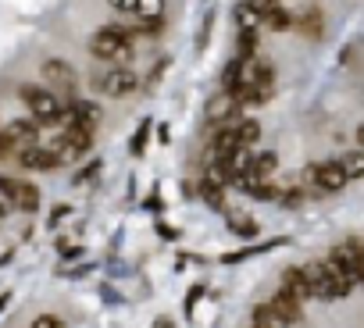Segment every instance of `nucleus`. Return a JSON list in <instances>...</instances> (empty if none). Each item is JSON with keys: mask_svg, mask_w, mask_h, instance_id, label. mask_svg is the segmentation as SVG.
<instances>
[{"mask_svg": "<svg viewBox=\"0 0 364 328\" xmlns=\"http://www.w3.org/2000/svg\"><path fill=\"white\" fill-rule=\"evenodd\" d=\"M304 278H307L311 296H314V300H325V303L343 300V296H350V293L357 289V285H353L336 264H328V261H311V264H304Z\"/></svg>", "mask_w": 364, "mask_h": 328, "instance_id": "obj_1", "label": "nucleus"}, {"mask_svg": "<svg viewBox=\"0 0 364 328\" xmlns=\"http://www.w3.org/2000/svg\"><path fill=\"white\" fill-rule=\"evenodd\" d=\"M90 54H93L97 61H114V65H125V61L136 58V50H132V36H129L125 29H118V26H107V29L93 33V40H90Z\"/></svg>", "mask_w": 364, "mask_h": 328, "instance_id": "obj_2", "label": "nucleus"}, {"mask_svg": "<svg viewBox=\"0 0 364 328\" xmlns=\"http://www.w3.org/2000/svg\"><path fill=\"white\" fill-rule=\"evenodd\" d=\"M325 261L336 264L353 285H360V278H364V246H360L357 236H350V239H343L339 246H332Z\"/></svg>", "mask_w": 364, "mask_h": 328, "instance_id": "obj_3", "label": "nucleus"}, {"mask_svg": "<svg viewBox=\"0 0 364 328\" xmlns=\"http://www.w3.org/2000/svg\"><path fill=\"white\" fill-rule=\"evenodd\" d=\"M22 100H26V107L33 111V121L36 125H58L61 121V100L50 93V89H40V86H26L22 89Z\"/></svg>", "mask_w": 364, "mask_h": 328, "instance_id": "obj_4", "label": "nucleus"}, {"mask_svg": "<svg viewBox=\"0 0 364 328\" xmlns=\"http://www.w3.org/2000/svg\"><path fill=\"white\" fill-rule=\"evenodd\" d=\"M90 146H93V129H79V125H68V132H61L50 143L58 160H79L82 153H90Z\"/></svg>", "mask_w": 364, "mask_h": 328, "instance_id": "obj_5", "label": "nucleus"}, {"mask_svg": "<svg viewBox=\"0 0 364 328\" xmlns=\"http://www.w3.org/2000/svg\"><path fill=\"white\" fill-rule=\"evenodd\" d=\"M304 182H314L321 193H339V190H346L350 179H346L339 160H321V164H311V168L304 172Z\"/></svg>", "mask_w": 364, "mask_h": 328, "instance_id": "obj_6", "label": "nucleus"}, {"mask_svg": "<svg viewBox=\"0 0 364 328\" xmlns=\"http://www.w3.org/2000/svg\"><path fill=\"white\" fill-rule=\"evenodd\" d=\"M93 86H97L104 97H129V93H136L139 79H136V72H129V68H111V72L100 75Z\"/></svg>", "mask_w": 364, "mask_h": 328, "instance_id": "obj_7", "label": "nucleus"}, {"mask_svg": "<svg viewBox=\"0 0 364 328\" xmlns=\"http://www.w3.org/2000/svg\"><path fill=\"white\" fill-rule=\"evenodd\" d=\"M18 160H22V168H29V172H58V153L50 150V146H22V153H18Z\"/></svg>", "mask_w": 364, "mask_h": 328, "instance_id": "obj_8", "label": "nucleus"}, {"mask_svg": "<svg viewBox=\"0 0 364 328\" xmlns=\"http://www.w3.org/2000/svg\"><path fill=\"white\" fill-rule=\"evenodd\" d=\"M100 107L93 104V100H75L68 111H61V121H68V125H79V129H97L100 125Z\"/></svg>", "mask_w": 364, "mask_h": 328, "instance_id": "obj_9", "label": "nucleus"}, {"mask_svg": "<svg viewBox=\"0 0 364 328\" xmlns=\"http://www.w3.org/2000/svg\"><path fill=\"white\" fill-rule=\"evenodd\" d=\"M40 75H43V82H50V86H58V89H72V86H75V68H72L68 61H61V58L43 61V65H40Z\"/></svg>", "mask_w": 364, "mask_h": 328, "instance_id": "obj_10", "label": "nucleus"}, {"mask_svg": "<svg viewBox=\"0 0 364 328\" xmlns=\"http://www.w3.org/2000/svg\"><path fill=\"white\" fill-rule=\"evenodd\" d=\"M279 293L293 296L296 303H307V300H311V289H307L304 268H286V271H282V285H279Z\"/></svg>", "mask_w": 364, "mask_h": 328, "instance_id": "obj_11", "label": "nucleus"}, {"mask_svg": "<svg viewBox=\"0 0 364 328\" xmlns=\"http://www.w3.org/2000/svg\"><path fill=\"white\" fill-rule=\"evenodd\" d=\"M261 26H268L272 33H289L293 29V15L282 4H272V8L261 11Z\"/></svg>", "mask_w": 364, "mask_h": 328, "instance_id": "obj_12", "label": "nucleus"}, {"mask_svg": "<svg viewBox=\"0 0 364 328\" xmlns=\"http://www.w3.org/2000/svg\"><path fill=\"white\" fill-rule=\"evenodd\" d=\"M4 132H8L11 146H33V143L40 139V132H36V121H22V118H18V121H11Z\"/></svg>", "mask_w": 364, "mask_h": 328, "instance_id": "obj_13", "label": "nucleus"}, {"mask_svg": "<svg viewBox=\"0 0 364 328\" xmlns=\"http://www.w3.org/2000/svg\"><path fill=\"white\" fill-rule=\"evenodd\" d=\"M11 197H15V207H22L26 214L40 207V190L33 182H11Z\"/></svg>", "mask_w": 364, "mask_h": 328, "instance_id": "obj_14", "label": "nucleus"}, {"mask_svg": "<svg viewBox=\"0 0 364 328\" xmlns=\"http://www.w3.org/2000/svg\"><path fill=\"white\" fill-rule=\"evenodd\" d=\"M272 307H275V314L282 317V324H300V321H304V314H300V307H304V303H296V300H293V296H286V293H275Z\"/></svg>", "mask_w": 364, "mask_h": 328, "instance_id": "obj_15", "label": "nucleus"}, {"mask_svg": "<svg viewBox=\"0 0 364 328\" xmlns=\"http://www.w3.org/2000/svg\"><path fill=\"white\" fill-rule=\"evenodd\" d=\"M236 107H240V104L232 100V93H225V89H222V97H215V100L208 104V121H225Z\"/></svg>", "mask_w": 364, "mask_h": 328, "instance_id": "obj_16", "label": "nucleus"}, {"mask_svg": "<svg viewBox=\"0 0 364 328\" xmlns=\"http://www.w3.org/2000/svg\"><path fill=\"white\" fill-rule=\"evenodd\" d=\"M132 15L139 22H164V0H136Z\"/></svg>", "mask_w": 364, "mask_h": 328, "instance_id": "obj_17", "label": "nucleus"}, {"mask_svg": "<svg viewBox=\"0 0 364 328\" xmlns=\"http://www.w3.org/2000/svg\"><path fill=\"white\" fill-rule=\"evenodd\" d=\"M236 139H240V146H257V139H261V121H254V118H243L240 125H236Z\"/></svg>", "mask_w": 364, "mask_h": 328, "instance_id": "obj_18", "label": "nucleus"}, {"mask_svg": "<svg viewBox=\"0 0 364 328\" xmlns=\"http://www.w3.org/2000/svg\"><path fill=\"white\" fill-rule=\"evenodd\" d=\"M229 232H232V236H243V239H254V236L261 232V225H257L254 218H247V214H232V218H229Z\"/></svg>", "mask_w": 364, "mask_h": 328, "instance_id": "obj_19", "label": "nucleus"}, {"mask_svg": "<svg viewBox=\"0 0 364 328\" xmlns=\"http://www.w3.org/2000/svg\"><path fill=\"white\" fill-rule=\"evenodd\" d=\"M279 168V153H272V150H264V153H254L250 157V172H257V175H272Z\"/></svg>", "mask_w": 364, "mask_h": 328, "instance_id": "obj_20", "label": "nucleus"}, {"mask_svg": "<svg viewBox=\"0 0 364 328\" xmlns=\"http://www.w3.org/2000/svg\"><path fill=\"white\" fill-rule=\"evenodd\" d=\"M232 18H236V26H240V29H257V26H261V11H257V8H250L247 0H243V4H236Z\"/></svg>", "mask_w": 364, "mask_h": 328, "instance_id": "obj_21", "label": "nucleus"}, {"mask_svg": "<svg viewBox=\"0 0 364 328\" xmlns=\"http://www.w3.org/2000/svg\"><path fill=\"white\" fill-rule=\"evenodd\" d=\"M200 193H204V204H208V207H215V211H225V186H218V182L204 179Z\"/></svg>", "mask_w": 364, "mask_h": 328, "instance_id": "obj_22", "label": "nucleus"}, {"mask_svg": "<svg viewBox=\"0 0 364 328\" xmlns=\"http://www.w3.org/2000/svg\"><path fill=\"white\" fill-rule=\"evenodd\" d=\"M250 321H254L257 328H279V324H282V317L275 314V307H272V303H261V307H254Z\"/></svg>", "mask_w": 364, "mask_h": 328, "instance_id": "obj_23", "label": "nucleus"}, {"mask_svg": "<svg viewBox=\"0 0 364 328\" xmlns=\"http://www.w3.org/2000/svg\"><path fill=\"white\" fill-rule=\"evenodd\" d=\"M240 79H243V58H232V61L225 65V72H222V89L232 93V89L240 86Z\"/></svg>", "mask_w": 364, "mask_h": 328, "instance_id": "obj_24", "label": "nucleus"}, {"mask_svg": "<svg viewBox=\"0 0 364 328\" xmlns=\"http://www.w3.org/2000/svg\"><path fill=\"white\" fill-rule=\"evenodd\" d=\"M257 54V29H240V43H236V58H254Z\"/></svg>", "mask_w": 364, "mask_h": 328, "instance_id": "obj_25", "label": "nucleus"}, {"mask_svg": "<svg viewBox=\"0 0 364 328\" xmlns=\"http://www.w3.org/2000/svg\"><path fill=\"white\" fill-rule=\"evenodd\" d=\"M339 164H343V172H346L350 182H353V179H364V153H360V150H353V153L343 157Z\"/></svg>", "mask_w": 364, "mask_h": 328, "instance_id": "obj_26", "label": "nucleus"}, {"mask_svg": "<svg viewBox=\"0 0 364 328\" xmlns=\"http://www.w3.org/2000/svg\"><path fill=\"white\" fill-rule=\"evenodd\" d=\"M211 33H215V15L208 11V18H204V26H200V33H197V54H204L208 50V43H211Z\"/></svg>", "mask_w": 364, "mask_h": 328, "instance_id": "obj_27", "label": "nucleus"}, {"mask_svg": "<svg viewBox=\"0 0 364 328\" xmlns=\"http://www.w3.org/2000/svg\"><path fill=\"white\" fill-rule=\"evenodd\" d=\"M15 211V197H11V182L0 179V218H8Z\"/></svg>", "mask_w": 364, "mask_h": 328, "instance_id": "obj_28", "label": "nucleus"}, {"mask_svg": "<svg viewBox=\"0 0 364 328\" xmlns=\"http://www.w3.org/2000/svg\"><path fill=\"white\" fill-rule=\"evenodd\" d=\"M300 33H304V36H314V40H318V36H321V15H318V11L304 15V18H300Z\"/></svg>", "mask_w": 364, "mask_h": 328, "instance_id": "obj_29", "label": "nucleus"}, {"mask_svg": "<svg viewBox=\"0 0 364 328\" xmlns=\"http://www.w3.org/2000/svg\"><path fill=\"white\" fill-rule=\"evenodd\" d=\"M150 129H154V125H150V118H146V121H143V125H139V132H136V136H132V143H129V150H132V153H136V157H139V153H143V150H146V136H150Z\"/></svg>", "mask_w": 364, "mask_h": 328, "instance_id": "obj_30", "label": "nucleus"}, {"mask_svg": "<svg viewBox=\"0 0 364 328\" xmlns=\"http://www.w3.org/2000/svg\"><path fill=\"white\" fill-rule=\"evenodd\" d=\"M204 293H208V285H204V282H197V285L186 293V314H193V307L200 303V296H204Z\"/></svg>", "mask_w": 364, "mask_h": 328, "instance_id": "obj_31", "label": "nucleus"}, {"mask_svg": "<svg viewBox=\"0 0 364 328\" xmlns=\"http://www.w3.org/2000/svg\"><path fill=\"white\" fill-rule=\"evenodd\" d=\"M33 324H36V328H58V324H61V317H58V314H40Z\"/></svg>", "mask_w": 364, "mask_h": 328, "instance_id": "obj_32", "label": "nucleus"}, {"mask_svg": "<svg viewBox=\"0 0 364 328\" xmlns=\"http://www.w3.org/2000/svg\"><path fill=\"white\" fill-rule=\"evenodd\" d=\"M97 172H100V160H93V164H86V172H82V175H75V186H79V182H90V179H93Z\"/></svg>", "mask_w": 364, "mask_h": 328, "instance_id": "obj_33", "label": "nucleus"}, {"mask_svg": "<svg viewBox=\"0 0 364 328\" xmlns=\"http://www.w3.org/2000/svg\"><path fill=\"white\" fill-rule=\"evenodd\" d=\"M58 250H61V257H68V261H72V257H82V246H75V243H61Z\"/></svg>", "mask_w": 364, "mask_h": 328, "instance_id": "obj_34", "label": "nucleus"}, {"mask_svg": "<svg viewBox=\"0 0 364 328\" xmlns=\"http://www.w3.org/2000/svg\"><path fill=\"white\" fill-rule=\"evenodd\" d=\"M107 4H111L114 11H125V15H132V8H136V0H107Z\"/></svg>", "mask_w": 364, "mask_h": 328, "instance_id": "obj_35", "label": "nucleus"}, {"mask_svg": "<svg viewBox=\"0 0 364 328\" xmlns=\"http://www.w3.org/2000/svg\"><path fill=\"white\" fill-rule=\"evenodd\" d=\"M168 136H171V129L168 125H157V143L161 146H168Z\"/></svg>", "mask_w": 364, "mask_h": 328, "instance_id": "obj_36", "label": "nucleus"}, {"mask_svg": "<svg viewBox=\"0 0 364 328\" xmlns=\"http://www.w3.org/2000/svg\"><path fill=\"white\" fill-rule=\"evenodd\" d=\"M4 150H11V139H8V132H0V153Z\"/></svg>", "mask_w": 364, "mask_h": 328, "instance_id": "obj_37", "label": "nucleus"}, {"mask_svg": "<svg viewBox=\"0 0 364 328\" xmlns=\"http://www.w3.org/2000/svg\"><path fill=\"white\" fill-rule=\"evenodd\" d=\"M65 214H68V207H58V211H54V218H50V225H58V222H61Z\"/></svg>", "mask_w": 364, "mask_h": 328, "instance_id": "obj_38", "label": "nucleus"}, {"mask_svg": "<svg viewBox=\"0 0 364 328\" xmlns=\"http://www.w3.org/2000/svg\"><path fill=\"white\" fill-rule=\"evenodd\" d=\"M11 303V293H0V314H4V307Z\"/></svg>", "mask_w": 364, "mask_h": 328, "instance_id": "obj_39", "label": "nucleus"}, {"mask_svg": "<svg viewBox=\"0 0 364 328\" xmlns=\"http://www.w3.org/2000/svg\"><path fill=\"white\" fill-rule=\"evenodd\" d=\"M11 257H15V250H8L4 257H0V268H4V264H11Z\"/></svg>", "mask_w": 364, "mask_h": 328, "instance_id": "obj_40", "label": "nucleus"}]
</instances>
